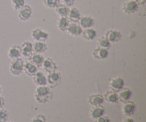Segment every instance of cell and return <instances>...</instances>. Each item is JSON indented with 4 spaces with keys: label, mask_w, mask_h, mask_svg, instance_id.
<instances>
[{
    "label": "cell",
    "mask_w": 146,
    "mask_h": 122,
    "mask_svg": "<svg viewBox=\"0 0 146 122\" xmlns=\"http://www.w3.org/2000/svg\"><path fill=\"white\" fill-rule=\"evenodd\" d=\"M135 1H137V3L138 4V5H141V6H143L144 5V4H145L146 2V0H135Z\"/></svg>",
    "instance_id": "cell-37"
},
{
    "label": "cell",
    "mask_w": 146,
    "mask_h": 122,
    "mask_svg": "<svg viewBox=\"0 0 146 122\" xmlns=\"http://www.w3.org/2000/svg\"><path fill=\"white\" fill-rule=\"evenodd\" d=\"M78 23L83 29H85L93 28V27L95 25L96 22L95 19L92 17L88 15H85L81 16V19H80Z\"/></svg>",
    "instance_id": "cell-10"
},
{
    "label": "cell",
    "mask_w": 146,
    "mask_h": 122,
    "mask_svg": "<svg viewBox=\"0 0 146 122\" xmlns=\"http://www.w3.org/2000/svg\"><path fill=\"white\" fill-rule=\"evenodd\" d=\"M44 6L48 9H55L60 4V0H43Z\"/></svg>",
    "instance_id": "cell-29"
},
{
    "label": "cell",
    "mask_w": 146,
    "mask_h": 122,
    "mask_svg": "<svg viewBox=\"0 0 146 122\" xmlns=\"http://www.w3.org/2000/svg\"><path fill=\"white\" fill-rule=\"evenodd\" d=\"M139 8V5L135 0H128L123 4L121 9L125 14H132L136 12Z\"/></svg>",
    "instance_id": "cell-5"
},
{
    "label": "cell",
    "mask_w": 146,
    "mask_h": 122,
    "mask_svg": "<svg viewBox=\"0 0 146 122\" xmlns=\"http://www.w3.org/2000/svg\"><path fill=\"white\" fill-rule=\"evenodd\" d=\"M111 120L107 116L103 115L96 119V122H110Z\"/></svg>",
    "instance_id": "cell-34"
},
{
    "label": "cell",
    "mask_w": 146,
    "mask_h": 122,
    "mask_svg": "<svg viewBox=\"0 0 146 122\" xmlns=\"http://www.w3.org/2000/svg\"><path fill=\"white\" fill-rule=\"evenodd\" d=\"M24 61L22 59L19 58L11 60L9 64V71L14 76H19L24 71Z\"/></svg>",
    "instance_id": "cell-2"
},
{
    "label": "cell",
    "mask_w": 146,
    "mask_h": 122,
    "mask_svg": "<svg viewBox=\"0 0 146 122\" xmlns=\"http://www.w3.org/2000/svg\"><path fill=\"white\" fill-rule=\"evenodd\" d=\"M122 122H135L134 120L131 118V117H126L123 120Z\"/></svg>",
    "instance_id": "cell-36"
},
{
    "label": "cell",
    "mask_w": 146,
    "mask_h": 122,
    "mask_svg": "<svg viewBox=\"0 0 146 122\" xmlns=\"http://www.w3.org/2000/svg\"><path fill=\"white\" fill-rule=\"evenodd\" d=\"M30 122H46V117L43 114H37L31 119Z\"/></svg>",
    "instance_id": "cell-32"
},
{
    "label": "cell",
    "mask_w": 146,
    "mask_h": 122,
    "mask_svg": "<svg viewBox=\"0 0 146 122\" xmlns=\"http://www.w3.org/2000/svg\"><path fill=\"white\" fill-rule=\"evenodd\" d=\"M109 55L108 49L97 47L93 50L92 56L94 59L97 60H104L108 58Z\"/></svg>",
    "instance_id": "cell-11"
},
{
    "label": "cell",
    "mask_w": 146,
    "mask_h": 122,
    "mask_svg": "<svg viewBox=\"0 0 146 122\" xmlns=\"http://www.w3.org/2000/svg\"><path fill=\"white\" fill-rule=\"evenodd\" d=\"M20 47H21V56H23V57L29 58V57L32 55L33 53H34V51H33L32 42H31V41H23V42L20 44Z\"/></svg>",
    "instance_id": "cell-12"
},
{
    "label": "cell",
    "mask_w": 146,
    "mask_h": 122,
    "mask_svg": "<svg viewBox=\"0 0 146 122\" xmlns=\"http://www.w3.org/2000/svg\"><path fill=\"white\" fill-rule=\"evenodd\" d=\"M122 111L125 116L131 117L135 111V104L130 100L126 102H124L123 105Z\"/></svg>",
    "instance_id": "cell-15"
},
{
    "label": "cell",
    "mask_w": 146,
    "mask_h": 122,
    "mask_svg": "<svg viewBox=\"0 0 146 122\" xmlns=\"http://www.w3.org/2000/svg\"><path fill=\"white\" fill-rule=\"evenodd\" d=\"M33 80L37 86H44L47 84L46 77L41 71H37L33 76Z\"/></svg>",
    "instance_id": "cell-23"
},
{
    "label": "cell",
    "mask_w": 146,
    "mask_h": 122,
    "mask_svg": "<svg viewBox=\"0 0 146 122\" xmlns=\"http://www.w3.org/2000/svg\"><path fill=\"white\" fill-rule=\"evenodd\" d=\"M104 36L108 39V40L111 44L118 42L122 39V34L121 31L117 29H108Z\"/></svg>",
    "instance_id": "cell-7"
},
{
    "label": "cell",
    "mask_w": 146,
    "mask_h": 122,
    "mask_svg": "<svg viewBox=\"0 0 146 122\" xmlns=\"http://www.w3.org/2000/svg\"><path fill=\"white\" fill-rule=\"evenodd\" d=\"M33 14L32 8L29 4H24L18 10V18L20 21H27L31 19Z\"/></svg>",
    "instance_id": "cell-3"
},
{
    "label": "cell",
    "mask_w": 146,
    "mask_h": 122,
    "mask_svg": "<svg viewBox=\"0 0 146 122\" xmlns=\"http://www.w3.org/2000/svg\"><path fill=\"white\" fill-rule=\"evenodd\" d=\"M24 71L29 77H33L38 71V67L28 60L24 64Z\"/></svg>",
    "instance_id": "cell-20"
},
{
    "label": "cell",
    "mask_w": 146,
    "mask_h": 122,
    "mask_svg": "<svg viewBox=\"0 0 146 122\" xmlns=\"http://www.w3.org/2000/svg\"><path fill=\"white\" fill-rule=\"evenodd\" d=\"M104 100L108 101V103H111V104H115L119 101L118 99V92L113 91V90H109V91H106L105 94H104Z\"/></svg>",
    "instance_id": "cell-21"
},
{
    "label": "cell",
    "mask_w": 146,
    "mask_h": 122,
    "mask_svg": "<svg viewBox=\"0 0 146 122\" xmlns=\"http://www.w3.org/2000/svg\"><path fill=\"white\" fill-rule=\"evenodd\" d=\"M124 85H125L124 79L122 77H118V76L111 79L109 81L110 88L111 89V90H113V91H116V92L122 89L124 87Z\"/></svg>",
    "instance_id": "cell-8"
},
{
    "label": "cell",
    "mask_w": 146,
    "mask_h": 122,
    "mask_svg": "<svg viewBox=\"0 0 146 122\" xmlns=\"http://www.w3.org/2000/svg\"><path fill=\"white\" fill-rule=\"evenodd\" d=\"M70 21L66 17H59L57 21V28L61 31H66L67 29Z\"/></svg>",
    "instance_id": "cell-26"
},
{
    "label": "cell",
    "mask_w": 146,
    "mask_h": 122,
    "mask_svg": "<svg viewBox=\"0 0 146 122\" xmlns=\"http://www.w3.org/2000/svg\"><path fill=\"white\" fill-rule=\"evenodd\" d=\"M8 57L9 58L11 59V60L21 58V51L20 45H19V44H15V45L11 46L8 50Z\"/></svg>",
    "instance_id": "cell-16"
},
{
    "label": "cell",
    "mask_w": 146,
    "mask_h": 122,
    "mask_svg": "<svg viewBox=\"0 0 146 122\" xmlns=\"http://www.w3.org/2000/svg\"><path fill=\"white\" fill-rule=\"evenodd\" d=\"M11 1L13 8L16 11H18L25 4V0H11Z\"/></svg>",
    "instance_id": "cell-30"
},
{
    "label": "cell",
    "mask_w": 146,
    "mask_h": 122,
    "mask_svg": "<svg viewBox=\"0 0 146 122\" xmlns=\"http://www.w3.org/2000/svg\"><path fill=\"white\" fill-rule=\"evenodd\" d=\"M118 99L122 102H126V101H129L131 99V96H132V91L131 89L128 88H123L122 89L118 91Z\"/></svg>",
    "instance_id": "cell-22"
},
{
    "label": "cell",
    "mask_w": 146,
    "mask_h": 122,
    "mask_svg": "<svg viewBox=\"0 0 146 122\" xmlns=\"http://www.w3.org/2000/svg\"><path fill=\"white\" fill-rule=\"evenodd\" d=\"M75 1L76 0H61L62 4L67 6L68 7H72L75 3Z\"/></svg>",
    "instance_id": "cell-33"
},
{
    "label": "cell",
    "mask_w": 146,
    "mask_h": 122,
    "mask_svg": "<svg viewBox=\"0 0 146 122\" xmlns=\"http://www.w3.org/2000/svg\"><path fill=\"white\" fill-rule=\"evenodd\" d=\"M41 67H43L44 69L48 73L56 71L57 70V68H58L56 63L53 60V59L50 58V57L44 59V62H43Z\"/></svg>",
    "instance_id": "cell-13"
},
{
    "label": "cell",
    "mask_w": 146,
    "mask_h": 122,
    "mask_svg": "<svg viewBox=\"0 0 146 122\" xmlns=\"http://www.w3.org/2000/svg\"><path fill=\"white\" fill-rule=\"evenodd\" d=\"M69 7L64 5V4H59L55 8L56 12L59 17H66L68 16L69 11Z\"/></svg>",
    "instance_id": "cell-27"
},
{
    "label": "cell",
    "mask_w": 146,
    "mask_h": 122,
    "mask_svg": "<svg viewBox=\"0 0 146 122\" xmlns=\"http://www.w3.org/2000/svg\"><path fill=\"white\" fill-rule=\"evenodd\" d=\"M104 114H105V109L102 105L93 107L89 111L90 117L94 120H96L100 117L104 115Z\"/></svg>",
    "instance_id": "cell-17"
},
{
    "label": "cell",
    "mask_w": 146,
    "mask_h": 122,
    "mask_svg": "<svg viewBox=\"0 0 146 122\" xmlns=\"http://www.w3.org/2000/svg\"><path fill=\"white\" fill-rule=\"evenodd\" d=\"M34 97L37 102L40 104H45L52 98V92L51 89L46 85L37 86L34 92Z\"/></svg>",
    "instance_id": "cell-1"
},
{
    "label": "cell",
    "mask_w": 146,
    "mask_h": 122,
    "mask_svg": "<svg viewBox=\"0 0 146 122\" xmlns=\"http://www.w3.org/2000/svg\"><path fill=\"white\" fill-rule=\"evenodd\" d=\"M1 85H0V94H1Z\"/></svg>",
    "instance_id": "cell-38"
},
{
    "label": "cell",
    "mask_w": 146,
    "mask_h": 122,
    "mask_svg": "<svg viewBox=\"0 0 146 122\" xmlns=\"http://www.w3.org/2000/svg\"><path fill=\"white\" fill-rule=\"evenodd\" d=\"M31 38L35 41H44L48 40L49 34L41 28H35L31 31Z\"/></svg>",
    "instance_id": "cell-4"
},
{
    "label": "cell",
    "mask_w": 146,
    "mask_h": 122,
    "mask_svg": "<svg viewBox=\"0 0 146 122\" xmlns=\"http://www.w3.org/2000/svg\"><path fill=\"white\" fill-rule=\"evenodd\" d=\"M81 36L86 41H94L97 36V31L94 28L85 29H83Z\"/></svg>",
    "instance_id": "cell-19"
},
{
    "label": "cell",
    "mask_w": 146,
    "mask_h": 122,
    "mask_svg": "<svg viewBox=\"0 0 146 122\" xmlns=\"http://www.w3.org/2000/svg\"><path fill=\"white\" fill-rule=\"evenodd\" d=\"M32 47L34 53L41 54L45 53L48 49L47 45L44 41H34V43H32Z\"/></svg>",
    "instance_id": "cell-24"
},
{
    "label": "cell",
    "mask_w": 146,
    "mask_h": 122,
    "mask_svg": "<svg viewBox=\"0 0 146 122\" xmlns=\"http://www.w3.org/2000/svg\"><path fill=\"white\" fill-rule=\"evenodd\" d=\"M66 31L70 36L78 37V36H81V34H82L83 29L78 24V23L70 21L69 24H68V27H67Z\"/></svg>",
    "instance_id": "cell-9"
},
{
    "label": "cell",
    "mask_w": 146,
    "mask_h": 122,
    "mask_svg": "<svg viewBox=\"0 0 146 122\" xmlns=\"http://www.w3.org/2000/svg\"><path fill=\"white\" fill-rule=\"evenodd\" d=\"M97 46L99 47H101V48L108 49L111 47V43L108 41V39L105 36H102V37H99L98 39V40H97Z\"/></svg>",
    "instance_id": "cell-28"
},
{
    "label": "cell",
    "mask_w": 146,
    "mask_h": 122,
    "mask_svg": "<svg viewBox=\"0 0 146 122\" xmlns=\"http://www.w3.org/2000/svg\"><path fill=\"white\" fill-rule=\"evenodd\" d=\"M9 112L4 109H0V122H6L9 118Z\"/></svg>",
    "instance_id": "cell-31"
},
{
    "label": "cell",
    "mask_w": 146,
    "mask_h": 122,
    "mask_svg": "<svg viewBox=\"0 0 146 122\" xmlns=\"http://www.w3.org/2000/svg\"><path fill=\"white\" fill-rule=\"evenodd\" d=\"M5 104V100L2 97L0 96V109H2Z\"/></svg>",
    "instance_id": "cell-35"
},
{
    "label": "cell",
    "mask_w": 146,
    "mask_h": 122,
    "mask_svg": "<svg viewBox=\"0 0 146 122\" xmlns=\"http://www.w3.org/2000/svg\"><path fill=\"white\" fill-rule=\"evenodd\" d=\"M6 122H13V121H7Z\"/></svg>",
    "instance_id": "cell-39"
},
{
    "label": "cell",
    "mask_w": 146,
    "mask_h": 122,
    "mask_svg": "<svg viewBox=\"0 0 146 122\" xmlns=\"http://www.w3.org/2000/svg\"><path fill=\"white\" fill-rule=\"evenodd\" d=\"M68 19H69L70 21L71 22H78L81 17V11L79 9H78L76 7H71L69 9V11H68V16H67Z\"/></svg>",
    "instance_id": "cell-18"
},
{
    "label": "cell",
    "mask_w": 146,
    "mask_h": 122,
    "mask_svg": "<svg viewBox=\"0 0 146 122\" xmlns=\"http://www.w3.org/2000/svg\"><path fill=\"white\" fill-rule=\"evenodd\" d=\"M88 104H91L93 107H97V106L102 105L104 102V96L100 94H91L88 97Z\"/></svg>",
    "instance_id": "cell-14"
},
{
    "label": "cell",
    "mask_w": 146,
    "mask_h": 122,
    "mask_svg": "<svg viewBox=\"0 0 146 122\" xmlns=\"http://www.w3.org/2000/svg\"><path fill=\"white\" fill-rule=\"evenodd\" d=\"M28 59H29V61H31L32 64H34V65H36L38 68V67L42 66V64L43 62H44V60L45 58H44L42 54H36V53H33L32 55Z\"/></svg>",
    "instance_id": "cell-25"
},
{
    "label": "cell",
    "mask_w": 146,
    "mask_h": 122,
    "mask_svg": "<svg viewBox=\"0 0 146 122\" xmlns=\"http://www.w3.org/2000/svg\"><path fill=\"white\" fill-rule=\"evenodd\" d=\"M62 77L61 74L58 71H54V72L48 73L46 77L47 84L51 87H54L58 86L61 82Z\"/></svg>",
    "instance_id": "cell-6"
}]
</instances>
